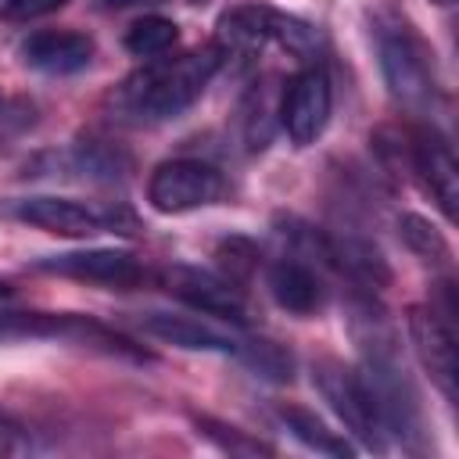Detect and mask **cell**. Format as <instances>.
I'll use <instances>...</instances> for the list:
<instances>
[{"label": "cell", "instance_id": "6da1fadb", "mask_svg": "<svg viewBox=\"0 0 459 459\" xmlns=\"http://www.w3.org/2000/svg\"><path fill=\"white\" fill-rule=\"evenodd\" d=\"M222 57L226 54L215 43H208L204 50H194V54L165 65V68H154V72L133 79L136 86H129L126 93H129V100H133V108L140 115H147V118H176L204 93V86L219 72Z\"/></svg>", "mask_w": 459, "mask_h": 459}, {"label": "cell", "instance_id": "7a4b0ae2", "mask_svg": "<svg viewBox=\"0 0 459 459\" xmlns=\"http://www.w3.org/2000/svg\"><path fill=\"white\" fill-rule=\"evenodd\" d=\"M312 384H316V391L323 394V402L337 412V420L366 445V448H384V427H380V416H377V409H373V398H369V391H366V384H362V377H359V369H351V366H344L341 359H330V355H323V359H316L312 362Z\"/></svg>", "mask_w": 459, "mask_h": 459}, {"label": "cell", "instance_id": "3957f363", "mask_svg": "<svg viewBox=\"0 0 459 459\" xmlns=\"http://www.w3.org/2000/svg\"><path fill=\"white\" fill-rule=\"evenodd\" d=\"M11 219L18 222H29L36 230H47V233H57V237H93L100 230H111V233H133V219L126 212H100V208H90L82 201H68V197H50V194H39V197H18L4 208Z\"/></svg>", "mask_w": 459, "mask_h": 459}, {"label": "cell", "instance_id": "277c9868", "mask_svg": "<svg viewBox=\"0 0 459 459\" xmlns=\"http://www.w3.org/2000/svg\"><path fill=\"white\" fill-rule=\"evenodd\" d=\"M222 176L219 169H212L208 161L197 158H172L161 161L151 179H147V201L165 212V215H179V212H194L204 204H215L222 197Z\"/></svg>", "mask_w": 459, "mask_h": 459}, {"label": "cell", "instance_id": "5b68a950", "mask_svg": "<svg viewBox=\"0 0 459 459\" xmlns=\"http://www.w3.org/2000/svg\"><path fill=\"white\" fill-rule=\"evenodd\" d=\"M380 72L394 100L405 108H427L434 100V68L423 39L409 29L380 36Z\"/></svg>", "mask_w": 459, "mask_h": 459}, {"label": "cell", "instance_id": "8992f818", "mask_svg": "<svg viewBox=\"0 0 459 459\" xmlns=\"http://www.w3.org/2000/svg\"><path fill=\"white\" fill-rule=\"evenodd\" d=\"M330 104H333V93H330V75L323 65H308L301 68L287 90H283V100H280V122L287 129V136L298 143V147H308L323 136L326 122H330Z\"/></svg>", "mask_w": 459, "mask_h": 459}, {"label": "cell", "instance_id": "52a82bcc", "mask_svg": "<svg viewBox=\"0 0 459 459\" xmlns=\"http://www.w3.org/2000/svg\"><path fill=\"white\" fill-rule=\"evenodd\" d=\"M36 269L68 276V280H82V283H97V287H111V290H133V287L147 283V269L140 265V258H133L126 251H111V247L50 255V258H39Z\"/></svg>", "mask_w": 459, "mask_h": 459}, {"label": "cell", "instance_id": "ba28073f", "mask_svg": "<svg viewBox=\"0 0 459 459\" xmlns=\"http://www.w3.org/2000/svg\"><path fill=\"white\" fill-rule=\"evenodd\" d=\"M409 337L416 344V355L437 391L455 402L459 398V359H455V330L430 308H409Z\"/></svg>", "mask_w": 459, "mask_h": 459}, {"label": "cell", "instance_id": "9c48e42d", "mask_svg": "<svg viewBox=\"0 0 459 459\" xmlns=\"http://www.w3.org/2000/svg\"><path fill=\"white\" fill-rule=\"evenodd\" d=\"M165 290L172 298H179L183 305L204 312V316H219L226 323H244L247 308H244V294L237 283H230L226 276H215L208 269L197 265H172L165 273Z\"/></svg>", "mask_w": 459, "mask_h": 459}, {"label": "cell", "instance_id": "30bf717a", "mask_svg": "<svg viewBox=\"0 0 459 459\" xmlns=\"http://www.w3.org/2000/svg\"><path fill=\"white\" fill-rule=\"evenodd\" d=\"M22 337H65V341L100 344L104 351H122V355L133 351L118 333H108L104 326H97V323H90V319H79V316L0 312V341H22ZM133 355H136V351H133Z\"/></svg>", "mask_w": 459, "mask_h": 459}, {"label": "cell", "instance_id": "8fae6325", "mask_svg": "<svg viewBox=\"0 0 459 459\" xmlns=\"http://www.w3.org/2000/svg\"><path fill=\"white\" fill-rule=\"evenodd\" d=\"M409 161H412V172L420 176L423 190L437 201V208L455 219V201H459V165H455V154L452 147L445 143V136L437 133H420L409 147Z\"/></svg>", "mask_w": 459, "mask_h": 459}, {"label": "cell", "instance_id": "7c38bea8", "mask_svg": "<svg viewBox=\"0 0 459 459\" xmlns=\"http://www.w3.org/2000/svg\"><path fill=\"white\" fill-rule=\"evenodd\" d=\"M18 54L36 72L68 75L93 61V39L75 29H43V32H32L29 39H22Z\"/></svg>", "mask_w": 459, "mask_h": 459}, {"label": "cell", "instance_id": "4fadbf2b", "mask_svg": "<svg viewBox=\"0 0 459 459\" xmlns=\"http://www.w3.org/2000/svg\"><path fill=\"white\" fill-rule=\"evenodd\" d=\"M269 294L280 308L294 312V316H316L326 305V287L319 280V273L298 258H280L269 265Z\"/></svg>", "mask_w": 459, "mask_h": 459}, {"label": "cell", "instance_id": "5bb4252c", "mask_svg": "<svg viewBox=\"0 0 459 459\" xmlns=\"http://www.w3.org/2000/svg\"><path fill=\"white\" fill-rule=\"evenodd\" d=\"M143 330L158 341H169L176 348H186V351H219V355H237V344L233 337L219 333L215 326L208 323H197L190 316H169V312H151L143 316Z\"/></svg>", "mask_w": 459, "mask_h": 459}, {"label": "cell", "instance_id": "9a60e30c", "mask_svg": "<svg viewBox=\"0 0 459 459\" xmlns=\"http://www.w3.org/2000/svg\"><path fill=\"white\" fill-rule=\"evenodd\" d=\"M273 39V7H233L215 25L222 54H255Z\"/></svg>", "mask_w": 459, "mask_h": 459}, {"label": "cell", "instance_id": "2e32d148", "mask_svg": "<svg viewBox=\"0 0 459 459\" xmlns=\"http://www.w3.org/2000/svg\"><path fill=\"white\" fill-rule=\"evenodd\" d=\"M330 265L341 269L348 280L369 287V290H380V287L391 283V269L380 258V251L373 244H366V240H355V237L330 240Z\"/></svg>", "mask_w": 459, "mask_h": 459}, {"label": "cell", "instance_id": "e0dca14e", "mask_svg": "<svg viewBox=\"0 0 459 459\" xmlns=\"http://www.w3.org/2000/svg\"><path fill=\"white\" fill-rule=\"evenodd\" d=\"M280 420H283V427H287L305 448H312V452H319V455H333V459H348V455H351V445H348L337 430H330L316 412H308V409H301V405H280Z\"/></svg>", "mask_w": 459, "mask_h": 459}, {"label": "cell", "instance_id": "ac0fdd59", "mask_svg": "<svg viewBox=\"0 0 459 459\" xmlns=\"http://www.w3.org/2000/svg\"><path fill=\"white\" fill-rule=\"evenodd\" d=\"M237 355L244 359V366L269 380V384H287L294 377V359L290 351H283L276 341H262V337H251V341H240L237 344Z\"/></svg>", "mask_w": 459, "mask_h": 459}, {"label": "cell", "instance_id": "d6986e66", "mask_svg": "<svg viewBox=\"0 0 459 459\" xmlns=\"http://www.w3.org/2000/svg\"><path fill=\"white\" fill-rule=\"evenodd\" d=\"M179 39L176 22L161 18V14H143L126 29V50L133 57H161L165 50H172Z\"/></svg>", "mask_w": 459, "mask_h": 459}, {"label": "cell", "instance_id": "ffe728a7", "mask_svg": "<svg viewBox=\"0 0 459 459\" xmlns=\"http://www.w3.org/2000/svg\"><path fill=\"white\" fill-rule=\"evenodd\" d=\"M398 237L405 240V247H409L412 255H420V258L430 262V265H448V258H452L448 240L441 237V230H437L430 219L416 215V212H405V215L398 219Z\"/></svg>", "mask_w": 459, "mask_h": 459}, {"label": "cell", "instance_id": "44dd1931", "mask_svg": "<svg viewBox=\"0 0 459 459\" xmlns=\"http://www.w3.org/2000/svg\"><path fill=\"white\" fill-rule=\"evenodd\" d=\"M194 427H197L215 448H222V452H230V455H273V445H265V441H258V437H251V434H244V430H237V427H230V423H222V420H215V416L194 412Z\"/></svg>", "mask_w": 459, "mask_h": 459}, {"label": "cell", "instance_id": "7402d4cb", "mask_svg": "<svg viewBox=\"0 0 459 459\" xmlns=\"http://www.w3.org/2000/svg\"><path fill=\"white\" fill-rule=\"evenodd\" d=\"M273 43H280L283 50H290L298 57H308L316 50V29L294 14L273 11Z\"/></svg>", "mask_w": 459, "mask_h": 459}, {"label": "cell", "instance_id": "603a6c76", "mask_svg": "<svg viewBox=\"0 0 459 459\" xmlns=\"http://www.w3.org/2000/svg\"><path fill=\"white\" fill-rule=\"evenodd\" d=\"M215 255H219V262H222V269H226V280H230V283H237V287H240V283L251 276V269L258 265L255 247H251L247 240H240V237L222 240Z\"/></svg>", "mask_w": 459, "mask_h": 459}, {"label": "cell", "instance_id": "cb8c5ba5", "mask_svg": "<svg viewBox=\"0 0 459 459\" xmlns=\"http://www.w3.org/2000/svg\"><path fill=\"white\" fill-rule=\"evenodd\" d=\"M29 122H32V104H25V100H11V97L0 93V140L22 133Z\"/></svg>", "mask_w": 459, "mask_h": 459}, {"label": "cell", "instance_id": "d4e9b609", "mask_svg": "<svg viewBox=\"0 0 459 459\" xmlns=\"http://www.w3.org/2000/svg\"><path fill=\"white\" fill-rule=\"evenodd\" d=\"M65 4L68 0H18L11 18H39V14H50V11H57Z\"/></svg>", "mask_w": 459, "mask_h": 459}, {"label": "cell", "instance_id": "484cf974", "mask_svg": "<svg viewBox=\"0 0 459 459\" xmlns=\"http://www.w3.org/2000/svg\"><path fill=\"white\" fill-rule=\"evenodd\" d=\"M18 441H22V427L0 409V459L11 455V452H18Z\"/></svg>", "mask_w": 459, "mask_h": 459}, {"label": "cell", "instance_id": "4316f807", "mask_svg": "<svg viewBox=\"0 0 459 459\" xmlns=\"http://www.w3.org/2000/svg\"><path fill=\"white\" fill-rule=\"evenodd\" d=\"M14 4L18 0H0V18H11L14 14Z\"/></svg>", "mask_w": 459, "mask_h": 459}, {"label": "cell", "instance_id": "83f0119b", "mask_svg": "<svg viewBox=\"0 0 459 459\" xmlns=\"http://www.w3.org/2000/svg\"><path fill=\"white\" fill-rule=\"evenodd\" d=\"M0 298H11V283H4V280H0Z\"/></svg>", "mask_w": 459, "mask_h": 459}, {"label": "cell", "instance_id": "f1b7e54d", "mask_svg": "<svg viewBox=\"0 0 459 459\" xmlns=\"http://www.w3.org/2000/svg\"><path fill=\"white\" fill-rule=\"evenodd\" d=\"M190 4H208V0H190Z\"/></svg>", "mask_w": 459, "mask_h": 459}, {"label": "cell", "instance_id": "f546056e", "mask_svg": "<svg viewBox=\"0 0 459 459\" xmlns=\"http://www.w3.org/2000/svg\"><path fill=\"white\" fill-rule=\"evenodd\" d=\"M437 4H452V0H437Z\"/></svg>", "mask_w": 459, "mask_h": 459}]
</instances>
